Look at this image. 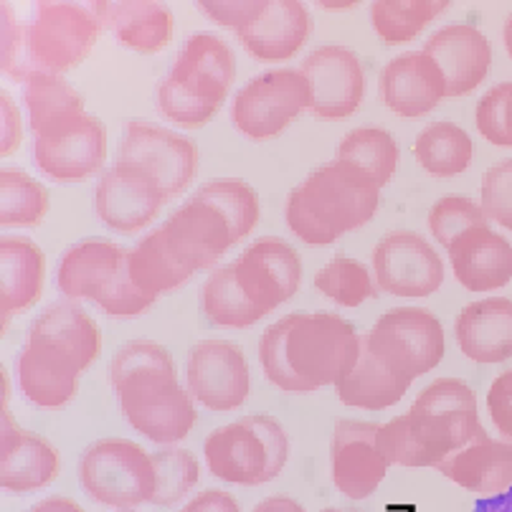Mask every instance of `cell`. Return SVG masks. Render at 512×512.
Wrapping results in <instances>:
<instances>
[{"instance_id": "cell-1", "label": "cell", "mask_w": 512, "mask_h": 512, "mask_svg": "<svg viewBox=\"0 0 512 512\" xmlns=\"http://www.w3.org/2000/svg\"><path fill=\"white\" fill-rule=\"evenodd\" d=\"M360 335L335 312H292L267 327L259 343L264 376L284 393L338 386L358 363Z\"/></svg>"}, {"instance_id": "cell-2", "label": "cell", "mask_w": 512, "mask_h": 512, "mask_svg": "<svg viewBox=\"0 0 512 512\" xmlns=\"http://www.w3.org/2000/svg\"><path fill=\"white\" fill-rule=\"evenodd\" d=\"M102 350L99 327L82 305L59 300L46 307L28 330L18 355V383L26 401L39 409H61L77 396L79 376Z\"/></svg>"}, {"instance_id": "cell-3", "label": "cell", "mask_w": 512, "mask_h": 512, "mask_svg": "<svg viewBox=\"0 0 512 512\" xmlns=\"http://www.w3.org/2000/svg\"><path fill=\"white\" fill-rule=\"evenodd\" d=\"M487 439L477 396L459 378H439L416 396L404 416L378 429V447L388 464L439 467L464 447Z\"/></svg>"}, {"instance_id": "cell-4", "label": "cell", "mask_w": 512, "mask_h": 512, "mask_svg": "<svg viewBox=\"0 0 512 512\" xmlns=\"http://www.w3.org/2000/svg\"><path fill=\"white\" fill-rule=\"evenodd\" d=\"M302 259L284 239L264 236L241 251L234 262L221 264L201 287V307L218 327L256 325L297 295Z\"/></svg>"}, {"instance_id": "cell-5", "label": "cell", "mask_w": 512, "mask_h": 512, "mask_svg": "<svg viewBox=\"0 0 512 512\" xmlns=\"http://www.w3.org/2000/svg\"><path fill=\"white\" fill-rule=\"evenodd\" d=\"M122 416L150 442L170 447L196 426V404L188 386H180L173 355L153 340L122 345L109 368Z\"/></svg>"}, {"instance_id": "cell-6", "label": "cell", "mask_w": 512, "mask_h": 512, "mask_svg": "<svg viewBox=\"0 0 512 512\" xmlns=\"http://www.w3.org/2000/svg\"><path fill=\"white\" fill-rule=\"evenodd\" d=\"M381 188L355 165L333 160L307 175L287 196L284 221L292 234L312 246H327L348 231L371 224Z\"/></svg>"}, {"instance_id": "cell-7", "label": "cell", "mask_w": 512, "mask_h": 512, "mask_svg": "<svg viewBox=\"0 0 512 512\" xmlns=\"http://www.w3.org/2000/svg\"><path fill=\"white\" fill-rule=\"evenodd\" d=\"M236 79V56L213 33H196L183 44L173 71L160 82L158 109L188 130L208 125L224 107Z\"/></svg>"}, {"instance_id": "cell-8", "label": "cell", "mask_w": 512, "mask_h": 512, "mask_svg": "<svg viewBox=\"0 0 512 512\" xmlns=\"http://www.w3.org/2000/svg\"><path fill=\"white\" fill-rule=\"evenodd\" d=\"M66 300H92L104 315L137 317L155 305V297L135 287L130 277V251L104 239H87L61 256L56 274Z\"/></svg>"}, {"instance_id": "cell-9", "label": "cell", "mask_w": 512, "mask_h": 512, "mask_svg": "<svg viewBox=\"0 0 512 512\" xmlns=\"http://www.w3.org/2000/svg\"><path fill=\"white\" fill-rule=\"evenodd\" d=\"M208 472L229 485L259 487L277 480L289 459V436L274 416H241L218 426L203 444Z\"/></svg>"}, {"instance_id": "cell-10", "label": "cell", "mask_w": 512, "mask_h": 512, "mask_svg": "<svg viewBox=\"0 0 512 512\" xmlns=\"http://www.w3.org/2000/svg\"><path fill=\"white\" fill-rule=\"evenodd\" d=\"M371 358L404 388L434 371L444 358V327L424 307H396L360 335Z\"/></svg>"}, {"instance_id": "cell-11", "label": "cell", "mask_w": 512, "mask_h": 512, "mask_svg": "<svg viewBox=\"0 0 512 512\" xmlns=\"http://www.w3.org/2000/svg\"><path fill=\"white\" fill-rule=\"evenodd\" d=\"M102 23L92 8L79 3H36L31 21L26 23L28 71L54 74L77 69L92 54ZM28 77V79H31Z\"/></svg>"}, {"instance_id": "cell-12", "label": "cell", "mask_w": 512, "mask_h": 512, "mask_svg": "<svg viewBox=\"0 0 512 512\" xmlns=\"http://www.w3.org/2000/svg\"><path fill=\"white\" fill-rule=\"evenodd\" d=\"M79 480L99 505L132 510L142 502H153V454L130 439H99L82 454Z\"/></svg>"}, {"instance_id": "cell-13", "label": "cell", "mask_w": 512, "mask_h": 512, "mask_svg": "<svg viewBox=\"0 0 512 512\" xmlns=\"http://www.w3.org/2000/svg\"><path fill=\"white\" fill-rule=\"evenodd\" d=\"M310 109L312 89L300 69H272L239 89L231 107V120L241 135L269 140L287 130Z\"/></svg>"}, {"instance_id": "cell-14", "label": "cell", "mask_w": 512, "mask_h": 512, "mask_svg": "<svg viewBox=\"0 0 512 512\" xmlns=\"http://www.w3.org/2000/svg\"><path fill=\"white\" fill-rule=\"evenodd\" d=\"M33 158L44 175L59 183H77L97 173L107 158V135L89 112L74 115L33 135Z\"/></svg>"}, {"instance_id": "cell-15", "label": "cell", "mask_w": 512, "mask_h": 512, "mask_svg": "<svg viewBox=\"0 0 512 512\" xmlns=\"http://www.w3.org/2000/svg\"><path fill=\"white\" fill-rule=\"evenodd\" d=\"M117 160L148 170L168 201L191 186L198 170V150L188 137L142 120L127 125Z\"/></svg>"}, {"instance_id": "cell-16", "label": "cell", "mask_w": 512, "mask_h": 512, "mask_svg": "<svg viewBox=\"0 0 512 512\" xmlns=\"http://www.w3.org/2000/svg\"><path fill=\"white\" fill-rule=\"evenodd\" d=\"M191 396L208 411L224 414L244 406L251 393V371L244 350L229 340H201L186 360Z\"/></svg>"}, {"instance_id": "cell-17", "label": "cell", "mask_w": 512, "mask_h": 512, "mask_svg": "<svg viewBox=\"0 0 512 512\" xmlns=\"http://www.w3.org/2000/svg\"><path fill=\"white\" fill-rule=\"evenodd\" d=\"M378 289L393 297H429L444 284L442 256L416 231H391L373 249Z\"/></svg>"}, {"instance_id": "cell-18", "label": "cell", "mask_w": 512, "mask_h": 512, "mask_svg": "<svg viewBox=\"0 0 512 512\" xmlns=\"http://www.w3.org/2000/svg\"><path fill=\"white\" fill-rule=\"evenodd\" d=\"M160 229L173 254L191 274L211 269L231 246L241 241L231 218L196 193Z\"/></svg>"}, {"instance_id": "cell-19", "label": "cell", "mask_w": 512, "mask_h": 512, "mask_svg": "<svg viewBox=\"0 0 512 512\" xmlns=\"http://www.w3.org/2000/svg\"><path fill=\"white\" fill-rule=\"evenodd\" d=\"M165 201L168 196L148 170L120 160L99 178L94 193L97 216L117 234H135L145 229Z\"/></svg>"}, {"instance_id": "cell-20", "label": "cell", "mask_w": 512, "mask_h": 512, "mask_svg": "<svg viewBox=\"0 0 512 512\" xmlns=\"http://www.w3.org/2000/svg\"><path fill=\"white\" fill-rule=\"evenodd\" d=\"M8 376L3 371V409H0V487L26 495L49 487L59 477V452L39 434L23 431L8 409Z\"/></svg>"}, {"instance_id": "cell-21", "label": "cell", "mask_w": 512, "mask_h": 512, "mask_svg": "<svg viewBox=\"0 0 512 512\" xmlns=\"http://www.w3.org/2000/svg\"><path fill=\"white\" fill-rule=\"evenodd\" d=\"M300 71L312 89V115L320 120H345L358 112L365 74L353 51L345 46H322L302 61Z\"/></svg>"}, {"instance_id": "cell-22", "label": "cell", "mask_w": 512, "mask_h": 512, "mask_svg": "<svg viewBox=\"0 0 512 512\" xmlns=\"http://www.w3.org/2000/svg\"><path fill=\"white\" fill-rule=\"evenodd\" d=\"M381 424L340 419L333 431V482L350 500H365L378 490L388 462L378 447Z\"/></svg>"}, {"instance_id": "cell-23", "label": "cell", "mask_w": 512, "mask_h": 512, "mask_svg": "<svg viewBox=\"0 0 512 512\" xmlns=\"http://www.w3.org/2000/svg\"><path fill=\"white\" fill-rule=\"evenodd\" d=\"M447 82V97H464L485 82L492 64V49L485 33L467 23H452L436 31L424 44Z\"/></svg>"}, {"instance_id": "cell-24", "label": "cell", "mask_w": 512, "mask_h": 512, "mask_svg": "<svg viewBox=\"0 0 512 512\" xmlns=\"http://www.w3.org/2000/svg\"><path fill=\"white\" fill-rule=\"evenodd\" d=\"M442 69L424 51H409L388 61L381 74V97L398 117H424L447 97Z\"/></svg>"}, {"instance_id": "cell-25", "label": "cell", "mask_w": 512, "mask_h": 512, "mask_svg": "<svg viewBox=\"0 0 512 512\" xmlns=\"http://www.w3.org/2000/svg\"><path fill=\"white\" fill-rule=\"evenodd\" d=\"M457 282L469 292H492L512 282V246L487 224L464 231L449 244Z\"/></svg>"}, {"instance_id": "cell-26", "label": "cell", "mask_w": 512, "mask_h": 512, "mask_svg": "<svg viewBox=\"0 0 512 512\" xmlns=\"http://www.w3.org/2000/svg\"><path fill=\"white\" fill-rule=\"evenodd\" d=\"M312 16L297 0H272L251 26L239 31L241 46L259 61H287L305 46Z\"/></svg>"}, {"instance_id": "cell-27", "label": "cell", "mask_w": 512, "mask_h": 512, "mask_svg": "<svg viewBox=\"0 0 512 512\" xmlns=\"http://www.w3.org/2000/svg\"><path fill=\"white\" fill-rule=\"evenodd\" d=\"M459 350L474 363H505L512 358V300L490 297L472 302L454 322Z\"/></svg>"}, {"instance_id": "cell-28", "label": "cell", "mask_w": 512, "mask_h": 512, "mask_svg": "<svg viewBox=\"0 0 512 512\" xmlns=\"http://www.w3.org/2000/svg\"><path fill=\"white\" fill-rule=\"evenodd\" d=\"M44 251L23 236H3L0 241V317L3 333L18 312L39 302L44 292Z\"/></svg>"}, {"instance_id": "cell-29", "label": "cell", "mask_w": 512, "mask_h": 512, "mask_svg": "<svg viewBox=\"0 0 512 512\" xmlns=\"http://www.w3.org/2000/svg\"><path fill=\"white\" fill-rule=\"evenodd\" d=\"M102 28L115 33L125 49L137 54H160L173 41L175 21L163 3H92Z\"/></svg>"}, {"instance_id": "cell-30", "label": "cell", "mask_w": 512, "mask_h": 512, "mask_svg": "<svg viewBox=\"0 0 512 512\" xmlns=\"http://www.w3.org/2000/svg\"><path fill=\"white\" fill-rule=\"evenodd\" d=\"M436 469L474 495H502L512 487V442H497L487 436L482 442L464 447Z\"/></svg>"}, {"instance_id": "cell-31", "label": "cell", "mask_w": 512, "mask_h": 512, "mask_svg": "<svg viewBox=\"0 0 512 512\" xmlns=\"http://www.w3.org/2000/svg\"><path fill=\"white\" fill-rule=\"evenodd\" d=\"M130 277L145 295L155 297L175 292L193 277L165 241L163 229L148 234L130 251Z\"/></svg>"}, {"instance_id": "cell-32", "label": "cell", "mask_w": 512, "mask_h": 512, "mask_svg": "<svg viewBox=\"0 0 512 512\" xmlns=\"http://www.w3.org/2000/svg\"><path fill=\"white\" fill-rule=\"evenodd\" d=\"M414 155L434 178H454L472 165L474 142L454 122H431L416 137Z\"/></svg>"}, {"instance_id": "cell-33", "label": "cell", "mask_w": 512, "mask_h": 512, "mask_svg": "<svg viewBox=\"0 0 512 512\" xmlns=\"http://www.w3.org/2000/svg\"><path fill=\"white\" fill-rule=\"evenodd\" d=\"M335 388H338V398L345 406L365 411L391 409L409 391V388H404L398 381H393L381 365L371 358V353L363 345H360L358 363L353 365V371Z\"/></svg>"}, {"instance_id": "cell-34", "label": "cell", "mask_w": 512, "mask_h": 512, "mask_svg": "<svg viewBox=\"0 0 512 512\" xmlns=\"http://www.w3.org/2000/svg\"><path fill=\"white\" fill-rule=\"evenodd\" d=\"M23 102H26L28 125L33 135L87 112L77 89L54 74H33L23 87Z\"/></svg>"}, {"instance_id": "cell-35", "label": "cell", "mask_w": 512, "mask_h": 512, "mask_svg": "<svg viewBox=\"0 0 512 512\" xmlns=\"http://www.w3.org/2000/svg\"><path fill=\"white\" fill-rule=\"evenodd\" d=\"M398 155H401L398 153V142L391 132L381 130V127H358V130L348 132L343 137L335 160L355 165L378 188H383L396 175Z\"/></svg>"}, {"instance_id": "cell-36", "label": "cell", "mask_w": 512, "mask_h": 512, "mask_svg": "<svg viewBox=\"0 0 512 512\" xmlns=\"http://www.w3.org/2000/svg\"><path fill=\"white\" fill-rule=\"evenodd\" d=\"M449 6V0H378L371 6V21L386 44H409Z\"/></svg>"}, {"instance_id": "cell-37", "label": "cell", "mask_w": 512, "mask_h": 512, "mask_svg": "<svg viewBox=\"0 0 512 512\" xmlns=\"http://www.w3.org/2000/svg\"><path fill=\"white\" fill-rule=\"evenodd\" d=\"M49 191L16 168L0 173V226H39L49 213Z\"/></svg>"}, {"instance_id": "cell-38", "label": "cell", "mask_w": 512, "mask_h": 512, "mask_svg": "<svg viewBox=\"0 0 512 512\" xmlns=\"http://www.w3.org/2000/svg\"><path fill=\"white\" fill-rule=\"evenodd\" d=\"M315 287L320 289L322 297L333 300L338 307H360L365 300L378 297L371 269L348 256H335L333 262H327L315 274Z\"/></svg>"}, {"instance_id": "cell-39", "label": "cell", "mask_w": 512, "mask_h": 512, "mask_svg": "<svg viewBox=\"0 0 512 512\" xmlns=\"http://www.w3.org/2000/svg\"><path fill=\"white\" fill-rule=\"evenodd\" d=\"M155 464V495L153 505L173 507L186 500L188 492L198 485L201 467L188 449L165 447L153 454Z\"/></svg>"}, {"instance_id": "cell-40", "label": "cell", "mask_w": 512, "mask_h": 512, "mask_svg": "<svg viewBox=\"0 0 512 512\" xmlns=\"http://www.w3.org/2000/svg\"><path fill=\"white\" fill-rule=\"evenodd\" d=\"M198 198L208 201L211 206H216L218 211H224L231 218L234 229L239 231V236H249L251 231L259 224V196H256L254 188L239 178H218L208 180L196 191Z\"/></svg>"}, {"instance_id": "cell-41", "label": "cell", "mask_w": 512, "mask_h": 512, "mask_svg": "<svg viewBox=\"0 0 512 512\" xmlns=\"http://www.w3.org/2000/svg\"><path fill=\"white\" fill-rule=\"evenodd\" d=\"M487 224V216L482 206L464 196H447L436 201L429 213V231L444 249H449L454 239L474 226Z\"/></svg>"}, {"instance_id": "cell-42", "label": "cell", "mask_w": 512, "mask_h": 512, "mask_svg": "<svg viewBox=\"0 0 512 512\" xmlns=\"http://www.w3.org/2000/svg\"><path fill=\"white\" fill-rule=\"evenodd\" d=\"M477 130L495 148H512V82L497 84L477 102Z\"/></svg>"}, {"instance_id": "cell-43", "label": "cell", "mask_w": 512, "mask_h": 512, "mask_svg": "<svg viewBox=\"0 0 512 512\" xmlns=\"http://www.w3.org/2000/svg\"><path fill=\"white\" fill-rule=\"evenodd\" d=\"M480 206L490 221L512 231V160H502L487 170Z\"/></svg>"}, {"instance_id": "cell-44", "label": "cell", "mask_w": 512, "mask_h": 512, "mask_svg": "<svg viewBox=\"0 0 512 512\" xmlns=\"http://www.w3.org/2000/svg\"><path fill=\"white\" fill-rule=\"evenodd\" d=\"M0 18H3V71L13 82H28V54H26V26L16 18L8 3L0 6Z\"/></svg>"}, {"instance_id": "cell-45", "label": "cell", "mask_w": 512, "mask_h": 512, "mask_svg": "<svg viewBox=\"0 0 512 512\" xmlns=\"http://www.w3.org/2000/svg\"><path fill=\"white\" fill-rule=\"evenodd\" d=\"M196 6L203 16L216 21L218 26L239 33L259 18V13L267 6V0H201Z\"/></svg>"}, {"instance_id": "cell-46", "label": "cell", "mask_w": 512, "mask_h": 512, "mask_svg": "<svg viewBox=\"0 0 512 512\" xmlns=\"http://www.w3.org/2000/svg\"><path fill=\"white\" fill-rule=\"evenodd\" d=\"M487 411L497 431L512 442V368L492 381L487 391Z\"/></svg>"}, {"instance_id": "cell-47", "label": "cell", "mask_w": 512, "mask_h": 512, "mask_svg": "<svg viewBox=\"0 0 512 512\" xmlns=\"http://www.w3.org/2000/svg\"><path fill=\"white\" fill-rule=\"evenodd\" d=\"M23 142V122L16 102L8 92L0 94V155L11 158Z\"/></svg>"}, {"instance_id": "cell-48", "label": "cell", "mask_w": 512, "mask_h": 512, "mask_svg": "<svg viewBox=\"0 0 512 512\" xmlns=\"http://www.w3.org/2000/svg\"><path fill=\"white\" fill-rule=\"evenodd\" d=\"M180 512H241L239 502L234 500V495L224 490H206L198 497H193L186 507Z\"/></svg>"}, {"instance_id": "cell-49", "label": "cell", "mask_w": 512, "mask_h": 512, "mask_svg": "<svg viewBox=\"0 0 512 512\" xmlns=\"http://www.w3.org/2000/svg\"><path fill=\"white\" fill-rule=\"evenodd\" d=\"M254 512H305V507L287 495H274L259 502V505L254 507Z\"/></svg>"}, {"instance_id": "cell-50", "label": "cell", "mask_w": 512, "mask_h": 512, "mask_svg": "<svg viewBox=\"0 0 512 512\" xmlns=\"http://www.w3.org/2000/svg\"><path fill=\"white\" fill-rule=\"evenodd\" d=\"M474 512H512V487L502 495L480 497L474 502Z\"/></svg>"}, {"instance_id": "cell-51", "label": "cell", "mask_w": 512, "mask_h": 512, "mask_svg": "<svg viewBox=\"0 0 512 512\" xmlns=\"http://www.w3.org/2000/svg\"><path fill=\"white\" fill-rule=\"evenodd\" d=\"M28 512H84L82 507L77 505L74 500H69V497H46V500H41L39 505H33Z\"/></svg>"}, {"instance_id": "cell-52", "label": "cell", "mask_w": 512, "mask_h": 512, "mask_svg": "<svg viewBox=\"0 0 512 512\" xmlns=\"http://www.w3.org/2000/svg\"><path fill=\"white\" fill-rule=\"evenodd\" d=\"M505 49H507V56L512 59V13L505 21Z\"/></svg>"}, {"instance_id": "cell-53", "label": "cell", "mask_w": 512, "mask_h": 512, "mask_svg": "<svg viewBox=\"0 0 512 512\" xmlns=\"http://www.w3.org/2000/svg\"><path fill=\"white\" fill-rule=\"evenodd\" d=\"M322 8H355L358 3H320Z\"/></svg>"}, {"instance_id": "cell-54", "label": "cell", "mask_w": 512, "mask_h": 512, "mask_svg": "<svg viewBox=\"0 0 512 512\" xmlns=\"http://www.w3.org/2000/svg\"><path fill=\"white\" fill-rule=\"evenodd\" d=\"M322 512H363V510H350V507H335V510H322Z\"/></svg>"}, {"instance_id": "cell-55", "label": "cell", "mask_w": 512, "mask_h": 512, "mask_svg": "<svg viewBox=\"0 0 512 512\" xmlns=\"http://www.w3.org/2000/svg\"><path fill=\"white\" fill-rule=\"evenodd\" d=\"M122 512H132V510H122Z\"/></svg>"}]
</instances>
